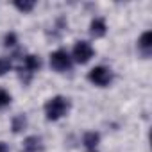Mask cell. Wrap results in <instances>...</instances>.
<instances>
[{"label": "cell", "instance_id": "7", "mask_svg": "<svg viewBox=\"0 0 152 152\" xmlns=\"http://www.w3.org/2000/svg\"><path fill=\"white\" fill-rule=\"evenodd\" d=\"M138 47L141 48V52H143L145 56L150 54V48H152V32H150V31H147V32L141 34V38H140V41H138Z\"/></svg>", "mask_w": 152, "mask_h": 152}, {"label": "cell", "instance_id": "9", "mask_svg": "<svg viewBox=\"0 0 152 152\" xmlns=\"http://www.w3.org/2000/svg\"><path fill=\"white\" fill-rule=\"evenodd\" d=\"M83 141H84V145L88 148H95L99 145V141H100V136H99V132H86Z\"/></svg>", "mask_w": 152, "mask_h": 152}, {"label": "cell", "instance_id": "5", "mask_svg": "<svg viewBox=\"0 0 152 152\" xmlns=\"http://www.w3.org/2000/svg\"><path fill=\"white\" fill-rule=\"evenodd\" d=\"M106 22L102 20V18H95L93 22H91V25H90V32H91V36H95V38H102L104 34H106Z\"/></svg>", "mask_w": 152, "mask_h": 152}, {"label": "cell", "instance_id": "12", "mask_svg": "<svg viewBox=\"0 0 152 152\" xmlns=\"http://www.w3.org/2000/svg\"><path fill=\"white\" fill-rule=\"evenodd\" d=\"M11 70V61L7 57H0V75H4Z\"/></svg>", "mask_w": 152, "mask_h": 152}, {"label": "cell", "instance_id": "10", "mask_svg": "<svg viewBox=\"0 0 152 152\" xmlns=\"http://www.w3.org/2000/svg\"><path fill=\"white\" fill-rule=\"evenodd\" d=\"M25 125H27V118L23 115H18L13 118V131L15 132H20L22 129H25Z\"/></svg>", "mask_w": 152, "mask_h": 152}, {"label": "cell", "instance_id": "3", "mask_svg": "<svg viewBox=\"0 0 152 152\" xmlns=\"http://www.w3.org/2000/svg\"><path fill=\"white\" fill-rule=\"evenodd\" d=\"M91 57H93V48H91V45L88 41H77L75 43V47H73V59L75 61L84 64Z\"/></svg>", "mask_w": 152, "mask_h": 152}, {"label": "cell", "instance_id": "6", "mask_svg": "<svg viewBox=\"0 0 152 152\" xmlns=\"http://www.w3.org/2000/svg\"><path fill=\"white\" fill-rule=\"evenodd\" d=\"M23 68H25V72L34 73V72H38L41 68V59L38 56H27L23 59Z\"/></svg>", "mask_w": 152, "mask_h": 152}, {"label": "cell", "instance_id": "16", "mask_svg": "<svg viewBox=\"0 0 152 152\" xmlns=\"http://www.w3.org/2000/svg\"><path fill=\"white\" fill-rule=\"evenodd\" d=\"M91 152H95V150H91Z\"/></svg>", "mask_w": 152, "mask_h": 152}, {"label": "cell", "instance_id": "15", "mask_svg": "<svg viewBox=\"0 0 152 152\" xmlns=\"http://www.w3.org/2000/svg\"><path fill=\"white\" fill-rule=\"evenodd\" d=\"M0 152H9V147L4 141H0Z\"/></svg>", "mask_w": 152, "mask_h": 152}, {"label": "cell", "instance_id": "11", "mask_svg": "<svg viewBox=\"0 0 152 152\" xmlns=\"http://www.w3.org/2000/svg\"><path fill=\"white\" fill-rule=\"evenodd\" d=\"M15 7L22 13H29L34 9V2H15Z\"/></svg>", "mask_w": 152, "mask_h": 152}, {"label": "cell", "instance_id": "4", "mask_svg": "<svg viewBox=\"0 0 152 152\" xmlns=\"http://www.w3.org/2000/svg\"><path fill=\"white\" fill-rule=\"evenodd\" d=\"M88 79L97 86H106L111 83V72L106 66H95L93 70H90Z\"/></svg>", "mask_w": 152, "mask_h": 152}, {"label": "cell", "instance_id": "8", "mask_svg": "<svg viewBox=\"0 0 152 152\" xmlns=\"http://www.w3.org/2000/svg\"><path fill=\"white\" fill-rule=\"evenodd\" d=\"M41 140L38 136H29L25 141H23V152H38L41 148Z\"/></svg>", "mask_w": 152, "mask_h": 152}, {"label": "cell", "instance_id": "1", "mask_svg": "<svg viewBox=\"0 0 152 152\" xmlns=\"http://www.w3.org/2000/svg\"><path fill=\"white\" fill-rule=\"evenodd\" d=\"M68 107H70L68 99L57 95V97H52L45 104V115H47L48 120H59L61 116H64L68 113Z\"/></svg>", "mask_w": 152, "mask_h": 152}, {"label": "cell", "instance_id": "14", "mask_svg": "<svg viewBox=\"0 0 152 152\" xmlns=\"http://www.w3.org/2000/svg\"><path fill=\"white\" fill-rule=\"evenodd\" d=\"M6 47H13V45H16V34L15 32H9L7 36H6Z\"/></svg>", "mask_w": 152, "mask_h": 152}, {"label": "cell", "instance_id": "2", "mask_svg": "<svg viewBox=\"0 0 152 152\" xmlns=\"http://www.w3.org/2000/svg\"><path fill=\"white\" fill-rule=\"evenodd\" d=\"M50 64L54 70L57 72H64V70H70L72 66V57L66 50H56L52 56H50Z\"/></svg>", "mask_w": 152, "mask_h": 152}, {"label": "cell", "instance_id": "13", "mask_svg": "<svg viewBox=\"0 0 152 152\" xmlns=\"http://www.w3.org/2000/svg\"><path fill=\"white\" fill-rule=\"evenodd\" d=\"M9 102H11V95L7 91H4V90H0V107L7 106Z\"/></svg>", "mask_w": 152, "mask_h": 152}]
</instances>
